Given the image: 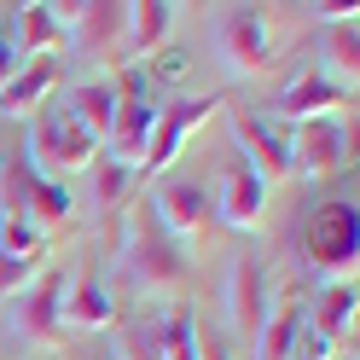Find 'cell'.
<instances>
[{"label":"cell","instance_id":"1","mask_svg":"<svg viewBox=\"0 0 360 360\" xmlns=\"http://www.w3.org/2000/svg\"><path fill=\"white\" fill-rule=\"evenodd\" d=\"M117 267L128 290H180L192 279V250L174 244L163 227H157L151 204H128L122 227H117Z\"/></svg>","mask_w":360,"mask_h":360},{"label":"cell","instance_id":"2","mask_svg":"<svg viewBox=\"0 0 360 360\" xmlns=\"http://www.w3.org/2000/svg\"><path fill=\"white\" fill-rule=\"evenodd\" d=\"M64 290H70V267H53L41 262L35 279L24 290H12L0 320L18 343H35V349H64Z\"/></svg>","mask_w":360,"mask_h":360},{"label":"cell","instance_id":"3","mask_svg":"<svg viewBox=\"0 0 360 360\" xmlns=\"http://www.w3.org/2000/svg\"><path fill=\"white\" fill-rule=\"evenodd\" d=\"M221 110H227V94H174V99H163L157 128H151V140H146V157H140V169H134V180H163V169L180 163L186 140H192L210 117H221Z\"/></svg>","mask_w":360,"mask_h":360},{"label":"cell","instance_id":"4","mask_svg":"<svg viewBox=\"0 0 360 360\" xmlns=\"http://www.w3.org/2000/svg\"><path fill=\"white\" fill-rule=\"evenodd\" d=\"M302 256L331 279H354L360 262V204L354 198H326L302 221Z\"/></svg>","mask_w":360,"mask_h":360},{"label":"cell","instance_id":"5","mask_svg":"<svg viewBox=\"0 0 360 360\" xmlns=\"http://www.w3.org/2000/svg\"><path fill=\"white\" fill-rule=\"evenodd\" d=\"M94 151L99 140L87 134L82 122H70V110L64 105H41L35 117H30V169L35 174H47L64 186V174H76V169H94Z\"/></svg>","mask_w":360,"mask_h":360},{"label":"cell","instance_id":"6","mask_svg":"<svg viewBox=\"0 0 360 360\" xmlns=\"http://www.w3.org/2000/svg\"><path fill=\"white\" fill-rule=\"evenodd\" d=\"M163 99H169V94H157L151 76L140 70V64H122V76H117V122H110V163L140 169V157H146V140H151V128H157Z\"/></svg>","mask_w":360,"mask_h":360},{"label":"cell","instance_id":"7","mask_svg":"<svg viewBox=\"0 0 360 360\" xmlns=\"http://www.w3.org/2000/svg\"><path fill=\"white\" fill-rule=\"evenodd\" d=\"M0 210L30 215L35 227H64L70 221V186L35 174L24 151H0Z\"/></svg>","mask_w":360,"mask_h":360},{"label":"cell","instance_id":"8","mask_svg":"<svg viewBox=\"0 0 360 360\" xmlns=\"http://www.w3.org/2000/svg\"><path fill=\"white\" fill-rule=\"evenodd\" d=\"M215 53L233 76H262L279 64V41L262 6H221L215 18Z\"/></svg>","mask_w":360,"mask_h":360},{"label":"cell","instance_id":"9","mask_svg":"<svg viewBox=\"0 0 360 360\" xmlns=\"http://www.w3.org/2000/svg\"><path fill=\"white\" fill-rule=\"evenodd\" d=\"M151 215H157V227H163L174 244H192V238H204L215 227V192H210V180H192V174H174L163 180L151 198Z\"/></svg>","mask_w":360,"mask_h":360},{"label":"cell","instance_id":"10","mask_svg":"<svg viewBox=\"0 0 360 360\" xmlns=\"http://www.w3.org/2000/svg\"><path fill=\"white\" fill-rule=\"evenodd\" d=\"M274 274H267V262L256 250H238L233 267H227V320L244 343H256V331L267 326V314H274Z\"/></svg>","mask_w":360,"mask_h":360},{"label":"cell","instance_id":"11","mask_svg":"<svg viewBox=\"0 0 360 360\" xmlns=\"http://www.w3.org/2000/svg\"><path fill=\"white\" fill-rule=\"evenodd\" d=\"M343 105H354L349 87H337L320 64H302V70H290V76L279 82L267 117L285 122V128H297V122H320V117H331V110H343Z\"/></svg>","mask_w":360,"mask_h":360},{"label":"cell","instance_id":"12","mask_svg":"<svg viewBox=\"0 0 360 360\" xmlns=\"http://www.w3.org/2000/svg\"><path fill=\"white\" fill-rule=\"evenodd\" d=\"M227 128H233V151L267 180V186H274V180H290V128H285V122L233 105V110H227Z\"/></svg>","mask_w":360,"mask_h":360},{"label":"cell","instance_id":"13","mask_svg":"<svg viewBox=\"0 0 360 360\" xmlns=\"http://www.w3.org/2000/svg\"><path fill=\"white\" fill-rule=\"evenodd\" d=\"M210 192H215V221H227V227H238V233H256L262 227V215H267V180L244 163L238 151H227V163H221Z\"/></svg>","mask_w":360,"mask_h":360},{"label":"cell","instance_id":"14","mask_svg":"<svg viewBox=\"0 0 360 360\" xmlns=\"http://www.w3.org/2000/svg\"><path fill=\"white\" fill-rule=\"evenodd\" d=\"M349 157H354V134L337 117L290 128V174H331V169H343Z\"/></svg>","mask_w":360,"mask_h":360},{"label":"cell","instance_id":"15","mask_svg":"<svg viewBox=\"0 0 360 360\" xmlns=\"http://www.w3.org/2000/svg\"><path fill=\"white\" fill-rule=\"evenodd\" d=\"M122 314H117V297L99 274V262H82V274L64 290V331H110Z\"/></svg>","mask_w":360,"mask_h":360},{"label":"cell","instance_id":"16","mask_svg":"<svg viewBox=\"0 0 360 360\" xmlns=\"http://www.w3.org/2000/svg\"><path fill=\"white\" fill-rule=\"evenodd\" d=\"M12 41H18V64H35V58H58L70 47V30H64L58 6L30 0V6H12Z\"/></svg>","mask_w":360,"mask_h":360},{"label":"cell","instance_id":"17","mask_svg":"<svg viewBox=\"0 0 360 360\" xmlns=\"http://www.w3.org/2000/svg\"><path fill=\"white\" fill-rule=\"evenodd\" d=\"M122 35H128V6L122 0H82L76 18H70V47L76 53H122Z\"/></svg>","mask_w":360,"mask_h":360},{"label":"cell","instance_id":"18","mask_svg":"<svg viewBox=\"0 0 360 360\" xmlns=\"http://www.w3.org/2000/svg\"><path fill=\"white\" fill-rule=\"evenodd\" d=\"M180 6L169 0H128V35H122V64H146L151 53L169 47Z\"/></svg>","mask_w":360,"mask_h":360},{"label":"cell","instance_id":"19","mask_svg":"<svg viewBox=\"0 0 360 360\" xmlns=\"http://www.w3.org/2000/svg\"><path fill=\"white\" fill-rule=\"evenodd\" d=\"M354 314H360V285H354V279H331L320 297H314V308H302V326H308L314 337H326L331 349H343Z\"/></svg>","mask_w":360,"mask_h":360},{"label":"cell","instance_id":"20","mask_svg":"<svg viewBox=\"0 0 360 360\" xmlns=\"http://www.w3.org/2000/svg\"><path fill=\"white\" fill-rule=\"evenodd\" d=\"M58 82H64V64H58V58L24 64V70L0 87V117H35V110L58 94Z\"/></svg>","mask_w":360,"mask_h":360},{"label":"cell","instance_id":"21","mask_svg":"<svg viewBox=\"0 0 360 360\" xmlns=\"http://www.w3.org/2000/svg\"><path fill=\"white\" fill-rule=\"evenodd\" d=\"M64 110H70V122H82V128L105 146V140H110V122H117V82H105V76L76 82L70 99H64Z\"/></svg>","mask_w":360,"mask_h":360},{"label":"cell","instance_id":"22","mask_svg":"<svg viewBox=\"0 0 360 360\" xmlns=\"http://www.w3.org/2000/svg\"><path fill=\"white\" fill-rule=\"evenodd\" d=\"M297 331H302V297H297V290H279L267 326L256 331V343H250L256 360H290V354H297Z\"/></svg>","mask_w":360,"mask_h":360},{"label":"cell","instance_id":"23","mask_svg":"<svg viewBox=\"0 0 360 360\" xmlns=\"http://www.w3.org/2000/svg\"><path fill=\"white\" fill-rule=\"evenodd\" d=\"M134 169L128 163H94V210H99V221H105V233L117 238V227H122V215H128V204H134Z\"/></svg>","mask_w":360,"mask_h":360},{"label":"cell","instance_id":"24","mask_svg":"<svg viewBox=\"0 0 360 360\" xmlns=\"http://www.w3.org/2000/svg\"><path fill=\"white\" fill-rule=\"evenodd\" d=\"M320 47H326V64H320V70H326L337 87H349V94H354V82H360V24H354V18L320 24Z\"/></svg>","mask_w":360,"mask_h":360},{"label":"cell","instance_id":"25","mask_svg":"<svg viewBox=\"0 0 360 360\" xmlns=\"http://www.w3.org/2000/svg\"><path fill=\"white\" fill-rule=\"evenodd\" d=\"M157 360H198V314L192 302H174L163 308V326H157Z\"/></svg>","mask_w":360,"mask_h":360},{"label":"cell","instance_id":"26","mask_svg":"<svg viewBox=\"0 0 360 360\" xmlns=\"http://www.w3.org/2000/svg\"><path fill=\"white\" fill-rule=\"evenodd\" d=\"M0 250L41 267V262H47V227H35L30 215H6V210H0Z\"/></svg>","mask_w":360,"mask_h":360},{"label":"cell","instance_id":"27","mask_svg":"<svg viewBox=\"0 0 360 360\" xmlns=\"http://www.w3.org/2000/svg\"><path fill=\"white\" fill-rule=\"evenodd\" d=\"M140 70L151 76V87H157V94H169V87L192 70V53H186V47H163V53H151V58L140 64Z\"/></svg>","mask_w":360,"mask_h":360},{"label":"cell","instance_id":"28","mask_svg":"<svg viewBox=\"0 0 360 360\" xmlns=\"http://www.w3.org/2000/svg\"><path fill=\"white\" fill-rule=\"evenodd\" d=\"M24 64H18V41H12V6H0V87H6Z\"/></svg>","mask_w":360,"mask_h":360},{"label":"cell","instance_id":"29","mask_svg":"<svg viewBox=\"0 0 360 360\" xmlns=\"http://www.w3.org/2000/svg\"><path fill=\"white\" fill-rule=\"evenodd\" d=\"M30 279H35V262H18V256L0 250V302H6L12 290H24Z\"/></svg>","mask_w":360,"mask_h":360},{"label":"cell","instance_id":"30","mask_svg":"<svg viewBox=\"0 0 360 360\" xmlns=\"http://www.w3.org/2000/svg\"><path fill=\"white\" fill-rule=\"evenodd\" d=\"M198 360H233V354H227L221 337H204V331H198Z\"/></svg>","mask_w":360,"mask_h":360},{"label":"cell","instance_id":"31","mask_svg":"<svg viewBox=\"0 0 360 360\" xmlns=\"http://www.w3.org/2000/svg\"><path fill=\"white\" fill-rule=\"evenodd\" d=\"M105 360H128V354H105Z\"/></svg>","mask_w":360,"mask_h":360}]
</instances>
